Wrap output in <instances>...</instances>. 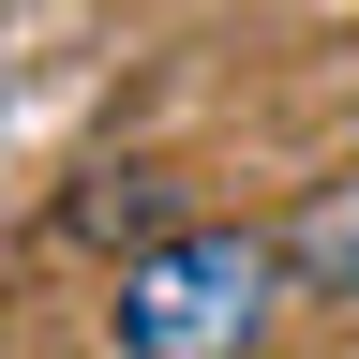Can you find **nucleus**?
<instances>
[{"label": "nucleus", "mask_w": 359, "mask_h": 359, "mask_svg": "<svg viewBox=\"0 0 359 359\" xmlns=\"http://www.w3.org/2000/svg\"><path fill=\"white\" fill-rule=\"evenodd\" d=\"M285 299H299L285 224H180V240L120 255L105 330H120V359H255L285 330Z\"/></svg>", "instance_id": "1"}, {"label": "nucleus", "mask_w": 359, "mask_h": 359, "mask_svg": "<svg viewBox=\"0 0 359 359\" xmlns=\"http://www.w3.org/2000/svg\"><path fill=\"white\" fill-rule=\"evenodd\" d=\"M285 255H299V299H330V314H359V165L314 195L299 224H285Z\"/></svg>", "instance_id": "2"}]
</instances>
